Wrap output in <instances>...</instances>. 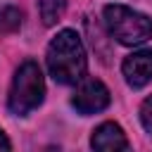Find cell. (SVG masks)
Returning <instances> with one entry per match:
<instances>
[{
    "label": "cell",
    "instance_id": "4",
    "mask_svg": "<svg viewBox=\"0 0 152 152\" xmlns=\"http://www.w3.org/2000/svg\"><path fill=\"white\" fill-rule=\"evenodd\" d=\"M71 104L81 112V114H95V112H102L107 104H109V90L104 88V83L95 81V78H88L83 81L74 97H71Z\"/></svg>",
    "mask_w": 152,
    "mask_h": 152
},
{
    "label": "cell",
    "instance_id": "2",
    "mask_svg": "<svg viewBox=\"0 0 152 152\" xmlns=\"http://www.w3.org/2000/svg\"><path fill=\"white\" fill-rule=\"evenodd\" d=\"M104 26L112 38L121 45H140L152 38V19L124 5H107L104 7Z\"/></svg>",
    "mask_w": 152,
    "mask_h": 152
},
{
    "label": "cell",
    "instance_id": "1",
    "mask_svg": "<svg viewBox=\"0 0 152 152\" xmlns=\"http://www.w3.org/2000/svg\"><path fill=\"white\" fill-rule=\"evenodd\" d=\"M48 69L59 83H76L86 76V50L76 31H59L48 45Z\"/></svg>",
    "mask_w": 152,
    "mask_h": 152
},
{
    "label": "cell",
    "instance_id": "3",
    "mask_svg": "<svg viewBox=\"0 0 152 152\" xmlns=\"http://www.w3.org/2000/svg\"><path fill=\"white\" fill-rule=\"evenodd\" d=\"M45 95V81H43V71L36 62H24L12 81L10 88V112L12 114H28L31 109H36L43 102Z\"/></svg>",
    "mask_w": 152,
    "mask_h": 152
},
{
    "label": "cell",
    "instance_id": "8",
    "mask_svg": "<svg viewBox=\"0 0 152 152\" xmlns=\"http://www.w3.org/2000/svg\"><path fill=\"white\" fill-rule=\"evenodd\" d=\"M19 26H21V12L12 5H2L0 7V36L14 33Z\"/></svg>",
    "mask_w": 152,
    "mask_h": 152
},
{
    "label": "cell",
    "instance_id": "9",
    "mask_svg": "<svg viewBox=\"0 0 152 152\" xmlns=\"http://www.w3.org/2000/svg\"><path fill=\"white\" fill-rule=\"evenodd\" d=\"M140 121H142V126H145V131L152 135V95L142 102V107H140Z\"/></svg>",
    "mask_w": 152,
    "mask_h": 152
},
{
    "label": "cell",
    "instance_id": "5",
    "mask_svg": "<svg viewBox=\"0 0 152 152\" xmlns=\"http://www.w3.org/2000/svg\"><path fill=\"white\" fill-rule=\"evenodd\" d=\"M124 76L131 88H142L152 81V50L133 52L124 59Z\"/></svg>",
    "mask_w": 152,
    "mask_h": 152
},
{
    "label": "cell",
    "instance_id": "7",
    "mask_svg": "<svg viewBox=\"0 0 152 152\" xmlns=\"http://www.w3.org/2000/svg\"><path fill=\"white\" fill-rule=\"evenodd\" d=\"M40 19L45 26H52L57 24L62 17H64V10H66V0H40Z\"/></svg>",
    "mask_w": 152,
    "mask_h": 152
},
{
    "label": "cell",
    "instance_id": "6",
    "mask_svg": "<svg viewBox=\"0 0 152 152\" xmlns=\"http://www.w3.org/2000/svg\"><path fill=\"white\" fill-rule=\"evenodd\" d=\"M90 145H93L95 150L112 152V150H126V147H128V140H126V135H124V131H121L119 124L107 121V124H100V126L93 131Z\"/></svg>",
    "mask_w": 152,
    "mask_h": 152
},
{
    "label": "cell",
    "instance_id": "10",
    "mask_svg": "<svg viewBox=\"0 0 152 152\" xmlns=\"http://www.w3.org/2000/svg\"><path fill=\"white\" fill-rule=\"evenodd\" d=\"M12 145H10V140H7V135L0 131V150H10Z\"/></svg>",
    "mask_w": 152,
    "mask_h": 152
}]
</instances>
